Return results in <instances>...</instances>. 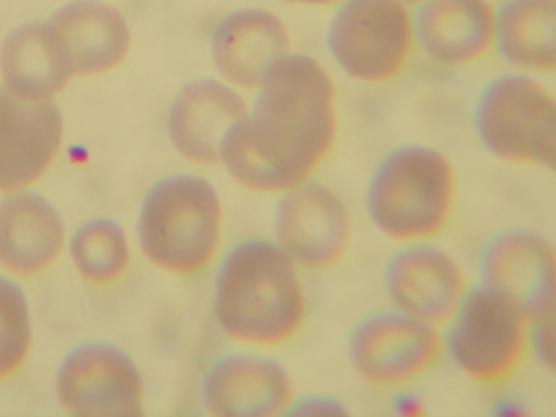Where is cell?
Segmentation results:
<instances>
[{
	"instance_id": "obj_12",
	"label": "cell",
	"mask_w": 556,
	"mask_h": 417,
	"mask_svg": "<svg viewBox=\"0 0 556 417\" xmlns=\"http://www.w3.org/2000/svg\"><path fill=\"white\" fill-rule=\"evenodd\" d=\"M279 247L299 266L326 269L346 255L353 222L344 201L329 187L308 179L286 190L274 218Z\"/></svg>"
},
{
	"instance_id": "obj_3",
	"label": "cell",
	"mask_w": 556,
	"mask_h": 417,
	"mask_svg": "<svg viewBox=\"0 0 556 417\" xmlns=\"http://www.w3.org/2000/svg\"><path fill=\"white\" fill-rule=\"evenodd\" d=\"M363 201L368 220L386 239L396 244L435 240L453 216L455 173L435 148L404 143L374 165Z\"/></svg>"
},
{
	"instance_id": "obj_1",
	"label": "cell",
	"mask_w": 556,
	"mask_h": 417,
	"mask_svg": "<svg viewBox=\"0 0 556 417\" xmlns=\"http://www.w3.org/2000/svg\"><path fill=\"white\" fill-rule=\"evenodd\" d=\"M258 86L251 112L226 135L219 160L247 188L286 191L307 180L334 143V86L305 54L283 56Z\"/></svg>"
},
{
	"instance_id": "obj_22",
	"label": "cell",
	"mask_w": 556,
	"mask_h": 417,
	"mask_svg": "<svg viewBox=\"0 0 556 417\" xmlns=\"http://www.w3.org/2000/svg\"><path fill=\"white\" fill-rule=\"evenodd\" d=\"M71 256L85 279L96 285H106L126 270L129 263L128 241L115 220L91 218L75 231L71 241Z\"/></svg>"
},
{
	"instance_id": "obj_18",
	"label": "cell",
	"mask_w": 556,
	"mask_h": 417,
	"mask_svg": "<svg viewBox=\"0 0 556 417\" xmlns=\"http://www.w3.org/2000/svg\"><path fill=\"white\" fill-rule=\"evenodd\" d=\"M282 22L261 9H241L226 15L212 33L211 53L218 73L236 85L258 86L288 53Z\"/></svg>"
},
{
	"instance_id": "obj_20",
	"label": "cell",
	"mask_w": 556,
	"mask_h": 417,
	"mask_svg": "<svg viewBox=\"0 0 556 417\" xmlns=\"http://www.w3.org/2000/svg\"><path fill=\"white\" fill-rule=\"evenodd\" d=\"M493 47L526 73L556 67V0H507L495 12Z\"/></svg>"
},
{
	"instance_id": "obj_16",
	"label": "cell",
	"mask_w": 556,
	"mask_h": 417,
	"mask_svg": "<svg viewBox=\"0 0 556 417\" xmlns=\"http://www.w3.org/2000/svg\"><path fill=\"white\" fill-rule=\"evenodd\" d=\"M46 24L71 75L106 71L124 58L129 46L124 17L100 1L68 3Z\"/></svg>"
},
{
	"instance_id": "obj_17",
	"label": "cell",
	"mask_w": 556,
	"mask_h": 417,
	"mask_svg": "<svg viewBox=\"0 0 556 417\" xmlns=\"http://www.w3.org/2000/svg\"><path fill=\"white\" fill-rule=\"evenodd\" d=\"M245 114L236 91L218 80L200 79L185 86L174 99L167 116L168 137L186 159L215 162L226 135Z\"/></svg>"
},
{
	"instance_id": "obj_27",
	"label": "cell",
	"mask_w": 556,
	"mask_h": 417,
	"mask_svg": "<svg viewBox=\"0 0 556 417\" xmlns=\"http://www.w3.org/2000/svg\"><path fill=\"white\" fill-rule=\"evenodd\" d=\"M493 414L498 417H521L527 415V406L519 399L504 396L495 401Z\"/></svg>"
},
{
	"instance_id": "obj_15",
	"label": "cell",
	"mask_w": 556,
	"mask_h": 417,
	"mask_svg": "<svg viewBox=\"0 0 556 417\" xmlns=\"http://www.w3.org/2000/svg\"><path fill=\"white\" fill-rule=\"evenodd\" d=\"M412 18L414 42L431 61L464 66L493 47L495 11L486 0H424Z\"/></svg>"
},
{
	"instance_id": "obj_9",
	"label": "cell",
	"mask_w": 556,
	"mask_h": 417,
	"mask_svg": "<svg viewBox=\"0 0 556 417\" xmlns=\"http://www.w3.org/2000/svg\"><path fill=\"white\" fill-rule=\"evenodd\" d=\"M64 409L80 416H138L143 409V380L134 359L106 341L72 349L56 374Z\"/></svg>"
},
{
	"instance_id": "obj_5",
	"label": "cell",
	"mask_w": 556,
	"mask_h": 417,
	"mask_svg": "<svg viewBox=\"0 0 556 417\" xmlns=\"http://www.w3.org/2000/svg\"><path fill=\"white\" fill-rule=\"evenodd\" d=\"M471 119L478 141L492 156L554 169L555 98L529 73H505L490 79L477 96Z\"/></svg>"
},
{
	"instance_id": "obj_25",
	"label": "cell",
	"mask_w": 556,
	"mask_h": 417,
	"mask_svg": "<svg viewBox=\"0 0 556 417\" xmlns=\"http://www.w3.org/2000/svg\"><path fill=\"white\" fill-rule=\"evenodd\" d=\"M286 414L293 416H341L346 415L348 409L345 404L337 397L313 394L292 401Z\"/></svg>"
},
{
	"instance_id": "obj_10",
	"label": "cell",
	"mask_w": 556,
	"mask_h": 417,
	"mask_svg": "<svg viewBox=\"0 0 556 417\" xmlns=\"http://www.w3.org/2000/svg\"><path fill=\"white\" fill-rule=\"evenodd\" d=\"M478 271L480 283L530 321L555 316L556 253L544 235L526 228L494 235L481 250Z\"/></svg>"
},
{
	"instance_id": "obj_13",
	"label": "cell",
	"mask_w": 556,
	"mask_h": 417,
	"mask_svg": "<svg viewBox=\"0 0 556 417\" xmlns=\"http://www.w3.org/2000/svg\"><path fill=\"white\" fill-rule=\"evenodd\" d=\"M205 409L218 417H273L292 402L288 372L275 359L247 352L217 358L201 388Z\"/></svg>"
},
{
	"instance_id": "obj_26",
	"label": "cell",
	"mask_w": 556,
	"mask_h": 417,
	"mask_svg": "<svg viewBox=\"0 0 556 417\" xmlns=\"http://www.w3.org/2000/svg\"><path fill=\"white\" fill-rule=\"evenodd\" d=\"M392 392L391 408L395 415L400 417H418L424 415V402L409 387Z\"/></svg>"
},
{
	"instance_id": "obj_7",
	"label": "cell",
	"mask_w": 556,
	"mask_h": 417,
	"mask_svg": "<svg viewBox=\"0 0 556 417\" xmlns=\"http://www.w3.org/2000/svg\"><path fill=\"white\" fill-rule=\"evenodd\" d=\"M326 45L351 79L383 83L395 77L409 58L412 17L399 0H344L330 20Z\"/></svg>"
},
{
	"instance_id": "obj_23",
	"label": "cell",
	"mask_w": 556,
	"mask_h": 417,
	"mask_svg": "<svg viewBox=\"0 0 556 417\" xmlns=\"http://www.w3.org/2000/svg\"><path fill=\"white\" fill-rule=\"evenodd\" d=\"M30 320L23 291L0 276V380L24 363L30 345Z\"/></svg>"
},
{
	"instance_id": "obj_14",
	"label": "cell",
	"mask_w": 556,
	"mask_h": 417,
	"mask_svg": "<svg viewBox=\"0 0 556 417\" xmlns=\"http://www.w3.org/2000/svg\"><path fill=\"white\" fill-rule=\"evenodd\" d=\"M62 118L48 99L0 88V191L18 190L38 179L55 155Z\"/></svg>"
},
{
	"instance_id": "obj_2",
	"label": "cell",
	"mask_w": 556,
	"mask_h": 417,
	"mask_svg": "<svg viewBox=\"0 0 556 417\" xmlns=\"http://www.w3.org/2000/svg\"><path fill=\"white\" fill-rule=\"evenodd\" d=\"M298 265L278 243L250 238L235 244L214 281V312L222 330L252 345L290 340L305 317Z\"/></svg>"
},
{
	"instance_id": "obj_24",
	"label": "cell",
	"mask_w": 556,
	"mask_h": 417,
	"mask_svg": "<svg viewBox=\"0 0 556 417\" xmlns=\"http://www.w3.org/2000/svg\"><path fill=\"white\" fill-rule=\"evenodd\" d=\"M529 356L546 370L555 368V316L531 320L528 334Z\"/></svg>"
},
{
	"instance_id": "obj_4",
	"label": "cell",
	"mask_w": 556,
	"mask_h": 417,
	"mask_svg": "<svg viewBox=\"0 0 556 417\" xmlns=\"http://www.w3.org/2000/svg\"><path fill=\"white\" fill-rule=\"evenodd\" d=\"M137 232L143 255L155 267L174 275L195 274L210 264L219 245V197L202 177H164L142 199Z\"/></svg>"
},
{
	"instance_id": "obj_29",
	"label": "cell",
	"mask_w": 556,
	"mask_h": 417,
	"mask_svg": "<svg viewBox=\"0 0 556 417\" xmlns=\"http://www.w3.org/2000/svg\"><path fill=\"white\" fill-rule=\"evenodd\" d=\"M399 1L404 3L405 5H407V4H419L424 0H399Z\"/></svg>"
},
{
	"instance_id": "obj_6",
	"label": "cell",
	"mask_w": 556,
	"mask_h": 417,
	"mask_svg": "<svg viewBox=\"0 0 556 417\" xmlns=\"http://www.w3.org/2000/svg\"><path fill=\"white\" fill-rule=\"evenodd\" d=\"M530 320L477 282L440 327L442 355L471 381L495 387L511 379L529 357Z\"/></svg>"
},
{
	"instance_id": "obj_21",
	"label": "cell",
	"mask_w": 556,
	"mask_h": 417,
	"mask_svg": "<svg viewBox=\"0 0 556 417\" xmlns=\"http://www.w3.org/2000/svg\"><path fill=\"white\" fill-rule=\"evenodd\" d=\"M0 67L8 89L33 99L51 98L71 76L46 22L11 31L1 47Z\"/></svg>"
},
{
	"instance_id": "obj_28",
	"label": "cell",
	"mask_w": 556,
	"mask_h": 417,
	"mask_svg": "<svg viewBox=\"0 0 556 417\" xmlns=\"http://www.w3.org/2000/svg\"><path fill=\"white\" fill-rule=\"evenodd\" d=\"M283 1L294 2V3L321 5V4L333 3V2L339 1V0H283Z\"/></svg>"
},
{
	"instance_id": "obj_8",
	"label": "cell",
	"mask_w": 556,
	"mask_h": 417,
	"mask_svg": "<svg viewBox=\"0 0 556 417\" xmlns=\"http://www.w3.org/2000/svg\"><path fill=\"white\" fill-rule=\"evenodd\" d=\"M346 354L363 382L392 392L410 387L438 363L442 356L440 328L389 305L355 323Z\"/></svg>"
},
{
	"instance_id": "obj_19",
	"label": "cell",
	"mask_w": 556,
	"mask_h": 417,
	"mask_svg": "<svg viewBox=\"0 0 556 417\" xmlns=\"http://www.w3.org/2000/svg\"><path fill=\"white\" fill-rule=\"evenodd\" d=\"M64 242L59 212L43 197L23 192L0 205V264L30 276L49 267Z\"/></svg>"
},
{
	"instance_id": "obj_11",
	"label": "cell",
	"mask_w": 556,
	"mask_h": 417,
	"mask_svg": "<svg viewBox=\"0 0 556 417\" xmlns=\"http://www.w3.org/2000/svg\"><path fill=\"white\" fill-rule=\"evenodd\" d=\"M382 283L391 306L438 328L470 287L459 261L434 239L397 244Z\"/></svg>"
}]
</instances>
